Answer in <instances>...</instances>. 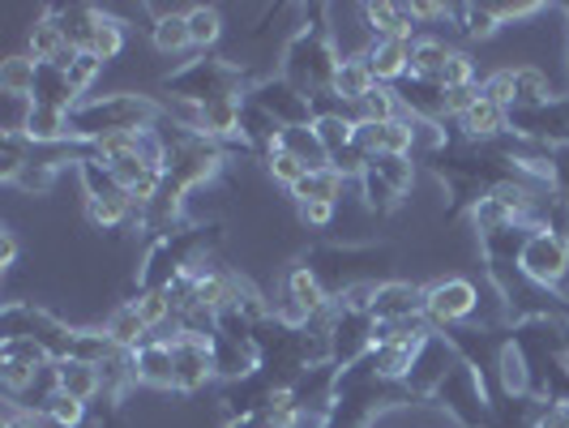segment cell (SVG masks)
<instances>
[{"mask_svg":"<svg viewBox=\"0 0 569 428\" xmlns=\"http://www.w3.org/2000/svg\"><path fill=\"white\" fill-rule=\"evenodd\" d=\"M428 402L441 407L455 420V428H485L488 416H492V395H488L485 377H480L476 365H467V360L437 386V395Z\"/></svg>","mask_w":569,"mask_h":428,"instance_id":"cell-6","label":"cell"},{"mask_svg":"<svg viewBox=\"0 0 569 428\" xmlns=\"http://www.w3.org/2000/svg\"><path fill=\"white\" fill-rule=\"evenodd\" d=\"M411 150H416V120H411V116H399V120L381 125V155H402V159H411Z\"/></svg>","mask_w":569,"mask_h":428,"instance_id":"cell-47","label":"cell"},{"mask_svg":"<svg viewBox=\"0 0 569 428\" xmlns=\"http://www.w3.org/2000/svg\"><path fill=\"white\" fill-rule=\"evenodd\" d=\"M163 138H168V163H163L168 189L184 193V198L228 168V146L223 142H210V138H201V133L176 125V120H171V133L163 129Z\"/></svg>","mask_w":569,"mask_h":428,"instance_id":"cell-4","label":"cell"},{"mask_svg":"<svg viewBox=\"0 0 569 428\" xmlns=\"http://www.w3.org/2000/svg\"><path fill=\"white\" fill-rule=\"evenodd\" d=\"M30 103H39V108H60V112H73V108L82 103V94L73 90L69 73H64V64H39V82H34V99H30Z\"/></svg>","mask_w":569,"mask_h":428,"instance_id":"cell-27","label":"cell"},{"mask_svg":"<svg viewBox=\"0 0 569 428\" xmlns=\"http://www.w3.org/2000/svg\"><path fill=\"white\" fill-rule=\"evenodd\" d=\"M27 57H34L39 64H64V60L73 57V48H69V39H64V30L57 27V18L43 9V18L30 27L27 34Z\"/></svg>","mask_w":569,"mask_h":428,"instance_id":"cell-26","label":"cell"},{"mask_svg":"<svg viewBox=\"0 0 569 428\" xmlns=\"http://www.w3.org/2000/svg\"><path fill=\"white\" fill-rule=\"evenodd\" d=\"M441 86H446V90H458V86H480V73H476V60H471V52H462V48H455V52H450V60H446V73H441Z\"/></svg>","mask_w":569,"mask_h":428,"instance_id":"cell-50","label":"cell"},{"mask_svg":"<svg viewBox=\"0 0 569 428\" xmlns=\"http://www.w3.org/2000/svg\"><path fill=\"white\" fill-rule=\"evenodd\" d=\"M189 39H193V48L201 57L214 52V43L223 39V13L214 4H193L189 9Z\"/></svg>","mask_w":569,"mask_h":428,"instance_id":"cell-36","label":"cell"},{"mask_svg":"<svg viewBox=\"0 0 569 428\" xmlns=\"http://www.w3.org/2000/svg\"><path fill=\"white\" fill-rule=\"evenodd\" d=\"M52 386H57L60 395L86 402V407L94 399H103V377H99L94 365H82V360H60V365H52Z\"/></svg>","mask_w":569,"mask_h":428,"instance_id":"cell-24","label":"cell"},{"mask_svg":"<svg viewBox=\"0 0 569 428\" xmlns=\"http://www.w3.org/2000/svg\"><path fill=\"white\" fill-rule=\"evenodd\" d=\"M27 163H30V142L22 133L4 129L0 133V180L4 185H18V176L27 171Z\"/></svg>","mask_w":569,"mask_h":428,"instance_id":"cell-42","label":"cell"},{"mask_svg":"<svg viewBox=\"0 0 569 428\" xmlns=\"http://www.w3.org/2000/svg\"><path fill=\"white\" fill-rule=\"evenodd\" d=\"M365 27H369V43L372 39H420L416 34V4H365L360 9Z\"/></svg>","mask_w":569,"mask_h":428,"instance_id":"cell-20","label":"cell"},{"mask_svg":"<svg viewBox=\"0 0 569 428\" xmlns=\"http://www.w3.org/2000/svg\"><path fill=\"white\" fill-rule=\"evenodd\" d=\"M458 129H462V142L467 146H492L510 133V112L497 108V103H488L485 94H480V103L458 120Z\"/></svg>","mask_w":569,"mask_h":428,"instance_id":"cell-21","label":"cell"},{"mask_svg":"<svg viewBox=\"0 0 569 428\" xmlns=\"http://www.w3.org/2000/svg\"><path fill=\"white\" fill-rule=\"evenodd\" d=\"M34 82H39V60L27 52L0 60V94L13 103H30L34 99Z\"/></svg>","mask_w":569,"mask_h":428,"instance_id":"cell-28","label":"cell"},{"mask_svg":"<svg viewBox=\"0 0 569 428\" xmlns=\"http://www.w3.org/2000/svg\"><path fill=\"white\" fill-rule=\"evenodd\" d=\"M4 428H39V411L34 407H9L4 411Z\"/></svg>","mask_w":569,"mask_h":428,"instance_id":"cell-58","label":"cell"},{"mask_svg":"<svg viewBox=\"0 0 569 428\" xmlns=\"http://www.w3.org/2000/svg\"><path fill=\"white\" fill-rule=\"evenodd\" d=\"M543 4L536 0H513V4H492V13L501 18V27H510V22H522V18H536Z\"/></svg>","mask_w":569,"mask_h":428,"instance_id":"cell-57","label":"cell"},{"mask_svg":"<svg viewBox=\"0 0 569 428\" xmlns=\"http://www.w3.org/2000/svg\"><path fill=\"white\" fill-rule=\"evenodd\" d=\"M411 43L416 39H372L365 43V60H369L377 86H399L411 78Z\"/></svg>","mask_w":569,"mask_h":428,"instance_id":"cell-16","label":"cell"},{"mask_svg":"<svg viewBox=\"0 0 569 428\" xmlns=\"http://www.w3.org/2000/svg\"><path fill=\"white\" fill-rule=\"evenodd\" d=\"M116 347L112 335L99 326V330H78V339H73V360H82V365H94V369H103L108 360H112Z\"/></svg>","mask_w":569,"mask_h":428,"instance_id":"cell-41","label":"cell"},{"mask_svg":"<svg viewBox=\"0 0 569 428\" xmlns=\"http://www.w3.org/2000/svg\"><path fill=\"white\" fill-rule=\"evenodd\" d=\"M57 171H60V163H34V159H30L13 189H22V193H48V189L57 185Z\"/></svg>","mask_w":569,"mask_h":428,"instance_id":"cell-52","label":"cell"},{"mask_svg":"<svg viewBox=\"0 0 569 428\" xmlns=\"http://www.w3.org/2000/svg\"><path fill=\"white\" fill-rule=\"evenodd\" d=\"M360 198H365V206H369L372 215H395L402 206V193L395 185H386L377 171H365V176H360Z\"/></svg>","mask_w":569,"mask_h":428,"instance_id":"cell-44","label":"cell"},{"mask_svg":"<svg viewBox=\"0 0 569 428\" xmlns=\"http://www.w3.org/2000/svg\"><path fill=\"white\" fill-rule=\"evenodd\" d=\"M129 305H133V309H138V317L150 326V335H159L163 326H171V321H176V313H171V291H138Z\"/></svg>","mask_w":569,"mask_h":428,"instance_id":"cell-43","label":"cell"},{"mask_svg":"<svg viewBox=\"0 0 569 428\" xmlns=\"http://www.w3.org/2000/svg\"><path fill=\"white\" fill-rule=\"evenodd\" d=\"M480 94H485L488 103H497V108H513V73L510 69H497V73H488L485 82H480Z\"/></svg>","mask_w":569,"mask_h":428,"instance_id":"cell-53","label":"cell"},{"mask_svg":"<svg viewBox=\"0 0 569 428\" xmlns=\"http://www.w3.org/2000/svg\"><path fill=\"white\" fill-rule=\"evenodd\" d=\"M369 171H377L386 185H395L402 198L411 193V185H416V163L411 159H402V155H377L369 163Z\"/></svg>","mask_w":569,"mask_h":428,"instance_id":"cell-45","label":"cell"},{"mask_svg":"<svg viewBox=\"0 0 569 428\" xmlns=\"http://www.w3.org/2000/svg\"><path fill=\"white\" fill-rule=\"evenodd\" d=\"M48 13L57 18V27L64 30L73 52H86L94 27L103 22V9H94V4H48Z\"/></svg>","mask_w":569,"mask_h":428,"instance_id":"cell-25","label":"cell"},{"mask_svg":"<svg viewBox=\"0 0 569 428\" xmlns=\"http://www.w3.org/2000/svg\"><path fill=\"white\" fill-rule=\"evenodd\" d=\"M13 133H22L30 146L73 142V125H69V112H60V108H39V103H30L27 116H22V129H13Z\"/></svg>","mask_w":569,"mask_h":428,"instance_id":"cell-23","label":"cell"},{"mask_svg":"<svg viewBox=\"0 0 569 428\" xmlns=\"http://www.w3.org/2000/svg\"><path fill=\"white\" fill-rule=\"evenodd\" d=\"M266 171H270V180H274V185H283L287 193H291V189H296V185L309 176V168H305V163H300L291 150H279V155H270V159H266Z\"/></svg>","mask_w":569,"mask_h":428,"instance_id":"cell-49","label":"cell"},{"mask_svg":"<svg viewBox=\"0 0 569 428\" xmlns=\"http://www.w3.org/2000/svg\"><path fill=\"white\" fill-rule=\"evenodd\" d=\"M154 27H150V43L159 57H180L193 48L189 39V9H168V4H154Z\"/></svg>","mask_w":569,"mask_h":428,"instance_id":"cell-22","label":"cell"},{"mask_svg":"<svg viewBox=\"0 0 569 428\" xmlns=\"http://www.w3.org/2000/svg\"><path fill=\"white\" fill-rule=\"evenodd\" d=\"M471 223H476L480 240H485V236H497V231L513 228L518 219H513L510 210H506V206H501L497 198H480L476 206H471Z\"/></svg>","mask_w":569,"mask_h":428,"instance_id":"cell-46","label":"cell"},{"mask_svg":"<svg viewBox=\"0 0 569 428\" xmlns=\"http://www.w3.org/2000/svg\"><path fill=\"white\" fill-rule=\"evenodd\" d=\"M283 125L274 120V116H266L257 103H249L244 99V120H240V146L253 155V159H270V155H279L283 150Z\"/></svg>","mask_w":569,"mask_h":428,"instance_id":"cell-18","label":"cell"},{"mask_svg":"<svg viewBox=\"0 0 569 428\" xmlns=\"http://www.w3.org/2000/svg\"><path fill=\"white\" fill-rule=\"evenodd\" d=\"M228 428H274L266 416H249V420H228Z\"/></svg>","mask_w":569,"mask_h":428,"instance_id":"cell-60","label":"cell"},{"mask_svg":"<svg viewBox=\"0 0 569 428\" xmlns=\"http://www.w3.org/2000/svg\"><path fill=\"white\" fill-rule=\"evenodd\" d=\"M377 342V321L369 313H342L335 309V321H330V360L339 369H356Z\"/></svg>","mask_w":569,"mask_h":428,"instance_id":"cell-13","label":"cell"},{"mask_svg":"<svg viewBox=\"0 0 569 428\" xmlns=\"http://www.w3.org/2000/svg\"><path fill=\"white\" fill-rule=\"evenodd\" d=\"M0 330H4V339H34L48 356H52V365L73 360V339H78V330H73V326H64L57 313L39 309V305H27V300L4 305V313H0Z\"/></svg>","mask_w":569,"mask_h":428,"instance_id":"cell-5","label":"cell"},{"mask_svg":"<svg viewBox=\"0 0 569 428\" xmlns=\"http://www.w3.org/2000/svg\"><path fill=\"white\" fill-rule=\"evenodd\" d=\"M342 180L335 168H326V171H309L296 189H291V198H296V206H305V201H330V206H339L342 198Z\"/></svg>","mask_w":569,"mask_h":428,"instance_id":"cell-34","label":"cell"},{"mask_svg":"<svg viewBox=\"0 0 569 428\" xmlns=\"http://www.w3.org/2000/svg\"><path fill=\"white\" fill-rule=\"evenodd\" d=\"M450 22H458V34L471 43H488L501 34V18L492 13V4H455Z\"/></svg>","mask_w":569,"mask_h":428,"instance_id":"cell-31","label":"cell"},{"mask_svg":"<svg viewBox=\"0 0 569 428\" xmlns=\"http://www.w3.org/2000/svg\"><path fill=\"white\" fill-rule=\"evenodd\" d=\"M52 365H30V360H0V381L9 395H22L27 386H34V377Z\"/></svg>","mask_w":569,"mask_h":428,"instance_id":"cell-51","label":"cell"},{"mask_svg":"<svg viewBox=\"0 0 569 428\" xmlns=\"http://www.w3.org/2000/svg\"><path fill=\"white\" fill-rule=\"evenodd\" d=\"M356 129H360V120H351V116H342V112L317 116L313 120V133H317V142L326 146V155H339L347 146H356Z\"/></svg>","mask_w":569,"mask_h":428,"instance_id":"cell-35","label":"cell"},{"mask_svg":"<svg viewBox=\"0 0 569 428\" xmlns=\"http://www.w3.org/2000/svg\"><path fill=\"white\" fill-rule=\"evenodd\" d=\"M163 116L168 103H154L150 94H90L69 112V125H73V142H99L108 133L159 129Z\"/></svg>","mask_w":569,"mask_h":428,"instance_id":"cell-1","label":"cell"},{"mask_svg":"<svg viewBox=\"0 0 569 428\" xmlns=\"http://www.w3.org/2000/svg\"><path fill=\"white\" fill-rule=\"evenodd\" d=\"M450 43L446 39H432V34H420L411 43V78H425V82H441L446 73V60H450Z\"/></svg>","mask_w":569,"mask_h":428,"instance_id":"cell-32","label":"cell"},{"mask_svg":"<svg viewBox=\"0 0 569 428\" xmlns=\"http://www.w3.org/2000/svg\"><path fill=\"white\" fill-rule=\"evenodd\" d=\"M497 395L501 399H527V395H536V381H531V365H527V356H522V347L513 339H501L497 342Z\"/></svg>","mask_w":569,"mask_h":428,"instance_id":"cell-17","label":"cell"},{"mask_svg":"<svg viewBox=\"0 0 569 428\" xmlns=\"http://www.w3.org/2000/svg\"><path fill=\"white\" fill-rule=\"evenodd\" d=\"M330 313H335V296H330V287L321 283L305 261H296V266L287 270L283 305H279V313L274 317H283L287 326H317V321H326Z\"/></svg>","mask_w":569,"mask_h":428,"instance_id":"cell-7","label":"cell"},{"mask_svg":"<svg viewBox=\"0 0 569 428\" xmlns=\"http://www.w3.org/2000/svg\"><path fill=\"white\" fill-rule=\"evenodd\" d=\"M103 330L112 335V342L120 347V351H138L146 339H154V335H150V326L138 317V309H133V305H120V309L103 321Z\"/></svg>","mask_w":569,"mask_h":428,"instance_id":"cell-33","label":"cell"},{"mask_svg":"<svg viewBox=\"0 0 569 428\" xmlns=\"http://www.w3.org/2000/svg\"><path fill=\"white\" fill-rule=\"evenodd\" d=\"M476 103H480V86H458V90H446V120H450V116L462 120Z\"/></svg>","mask_w":569,"mask_h":428,"instance_id":"cell-56","label":"cell"},{"mask_svg":"<svg viewBox=\"0 0 569 428\" xmlns=\"http://www.w3.org/2000/svg\"><path fill=\"white\" fill-rule=\"evenodd\" d=\"M339 64H342V52L335 48L330 30L321 27V22H313V27H300L291 34V43L283 48V69H279V78H287L300 94L321 99V94H330Z\"/></svg>","mask_w":569,"mask_h":428,"instance_id":"cell-3","label":"cell"},{"mask_svg":"<svg viewBox=\"0 0 569 428\" xmlns=\"http://www.w3.org/2000/svg\"><path fill=\"white\" fill-rule=\"evenodd\" d=\"M171 360H176V395H198V390H206L219 377L210 339L171 335Z\"/></svg>","mask_w":569,"mask_h":428,"instance_id":"cell-12","label":"cell"},{"mask_svg":"<svg viewBox=\"0 0 569 428\" xmlns=\"http://www.w3.org/2000/svg\"><path fill=\"white\" fill-rule=\"evenodd\" d=\"M480 313V287L471 279H437L425 287V317L432 330H455V326H471Z\"/></svg>","mask_w":569,"mask_h":428,"instance_id":"cell-9","label":"cell"},{"mask_svg":"<svg viewBox=\"0 0 569 428\" xmlns=\"http://www.w3.org/2000/svg\"><path fill=\"white\" fill-rule=\"evenodd\" d=\"M124 43H129V30H124V22H120V18H112V13H103V22L94 27V34H90V48H86V52L108 64V60H116L120 52H124Z\"/></svg>","mask_w":569,"mask_h":428,"instance_id":"cell-38","label":"cell"},{"mask_svg":"<svg viewBox=\"0 0 569 428\" xmlns=\"http://www.w3.org/2000/svg\"><path fill=\"white\" fill-rule=\"evenodd\" d=\"M356 112H360V125H390L402 116V103L395 86H372L369 94L356 103Z\"/></svg>","mask_w":569,"mask_h":428,"instance_id":"cell-37","label":"cell"},{"mask_svg":"<svg viewBox=\"0 0 569 428\" xmlns=\"http://www.w3.org/2000/svg\"><path fill=\"white\" fill-rule=\"evenodd\" d=\"M64 73H69V82H73V90H78L82 99H90V90H94V82H99V73H103V60L90 57V52H73V57L64 60Z\"/></svg>","mask_w":569,"mask_h":428,"instance_id":"cell-48","label":"cell"},{"mask_svg":"<svg viewBox=\"0 0 569 428\" xmlns=\"http://www.w3.org/2000/svg\"><path fill=\"white\" fill-rule=\"evenodd\" d=\"M249 103H257L266 116H274L283 129H309L313 125V99L300 94L287 78H261V82L249 90Z\"/></svg>","mask_w":569,"mask_h":428,"instance_id":"cell-11","label":"cell"},{"mask_svg":"<svg viewBox=\"0 0 569 428\" xmlns=\"http://www.w3.org/2000/svg\"><path fill=\"white\" fill-rule=\"evenodd\" d=\"M518 270L540 287H548V291H561V283L569 279V240L543 228H531L522 257H518Z\"/></svg>","mask_w":569,"mask_h":428,"instance_id":"cell-10","label":"cell"},{"mask_svg":"<svg viewBox=\"0 0 569 428\" xmlns=\"http://www.w3.org/2000/svg\"><path fill=\"white\" fill-rule=\"evenodd\" d=\"M425 313V287L402 283V279H386L377 287V300H372V321L377 326H390V321H407V317Z\"/></svg>","mask_w":569,"mask_h":428,"instance_id":"cell-15","label":"cell"},{"mask_svg":"<svg viewBox=\"0 0 569 428\" xmlns=\"http://www.w3.org/2000/svg\"><path fill=\"white\" fill-rule=\"evenodd\" d=\"M283 150H291L300 163L309 171H326L330 168V155H326V146L317 142V133H313V125L309 129H287L283 133Z\"/></svg>","mask_w":569,"mask_h":428,"instance_id":"cell-39","label":"cell"},{"mask_svg":"<svg viewBox=\"0 0 569 428\" xmlns=\"http://www.w3.org/2000/svg\"><path fill=\"white\" fill-rule=\"evenodd\" d=\"M13 261H18V236H13V231L4 228V231H0V266L9 270Z\"/></svg>","mask_w":569,"mask_h":428,"instance_id":"cell-59","label":"cell"},{"mask_svg":"<svg viewBox=\"0 0 569 428\" xmlns=\"http://www.w3.org/2000/svg\"><path fill=\"white\" fill-rule=\"evenodd\" d=\"M458 365H462V351L455 347V339H450L446 330H432V335L420 342V351H416L411 369L402 377V386L416 395V402H428L437 395V386H441Z\"/></svg>","mask_w":569,"mask_h":428,"instance_id":"cell-8","label":"cell"},{"mask_svg":"<svg viewBox=\"0 0 569 428\" xmlns=\"http://www.w3.org/2000/svg\"><path fill=\"white\" fill-rule=\"evenodd\" d=\"M34 411H39V416H48L57 428H82L90 407H86V402H78V399H69V395H60L57 386H52V390H48V399L39 402Z\"/></svg>","mask_w":569,"mask_h":428,"instance_id":"cell-40","label":"cell"},{"mask_svg":"<svg viewBox=\"0 0 569 428\" xmlns=\"http://www.w3.org/2000/svg\"><path fill=\"white\" fill-rule=\"evenodd\" d=\"M0 360H30V365H52V356L34 339H0Z\"/></svg>","mask_w":569,"mask_h":428,"instance_id":"cell-54","label":"cell"},{"mask_svg":"<svg viewBox=\"0 0 569 428\" xmlns=\"http://www.w3.org/2000/svg\"><path fill=\"white\" fill-rule=\"evenodd\" d=\"M253 78L244 64H231L223 57H201L189 60L184 69H176L163 78V90L171 94V103H193V108H206V103H223V99H249L253 90Z\"/></svg>","mask_w":569,"mask_h":428,"instance_id":"cell-2","label":"cell"},{"mask_svg":"<svg viewBox=\"0 0 569 428\" xmlns=\"http://www.w3.org/2000/svg\"><path fill=\"white\" fill-rule=\"evenodd\" d=\"M372 86H377V78H372L369 60H365V48L360 52H351V57H342L339 73H335V86H330V94L335 99H342V103H360L365 94H369Z\"/></svg>","mask_w":569,"mask_h":428,"instance_id":"cell-29","label":"cell"},{"mask_svg":"<svg viewBox=\"0 0 569 428\" xmlns=\"http://www.w3.org/2000/svg\"><path fill=\"white\" fill-rule=\"evenodd\" d=\"M335 210L339 206H330V201H305V206H296V215H300V223L313 231H326L335 223Z\"/></svg>","mask_w":569,"mask_h":428,"instance_id":"cell-55","label":"cell"},{"mask_svg":"<svg viewBox=\"0 0 569 428\" xmlns=\"http://www.w3.org/2000/svg\"><path fill=\"white\" fill-rule=\"evenodd\" d=\"M402 103V116L411 120H428V125H441L446 120V86L441 82H425V78H402L395 86Z\"/></svg>","mask_w":569,"mask_h":428,"instance_id":"cell-19","label":"cell"},{"mask_svg":"<svg viewBox=\"0 0 569 428\" xmlns=\"http://www.w3.org/2000/svg\"><path fill=\"white\" fill-rule=\"evenodd\" d=\"M510 73H513V108H543V103L557 99V90H552V82H548V73H543L540 64H518Z\"/></svg>","mask_w":569,"mask_h":428,"instance_id":"cell-30","label":"cell"},{"mask_svg":"<svg viewBox=\"0 0 569 428\" xmlns=\"http://www.w3.org/2000/svg\"><path fill=\"white\" fill-rule=\"evenodd\" d=\"M133 377L150 390H176V360H171V335H154L133 351Z\"/></svg>","mask_w":569,"mask_h":428,"instance_id":"cell-14","label":"cell"}]
</instances>
